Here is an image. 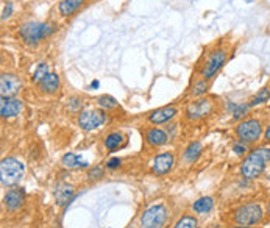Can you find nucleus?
<instances>
[{"mask_svg": "<svg viewBox=\"0 0 270 228\" xmlns=\"http://www.w3.org/2000/svg\"><path fill=\"white\" fill-rule=\"evenodd\" d=\"M268 161H270V149L267 147L255 149L242 161L241 172L247 180H255V178H258L264 172Z\"/></svg>", "mask_w": 270, "mask_h": 228, "instance_id": "f257e3e1", "label": "nucleus"}, {"mask_svg": "<svg viewBox=\"0 0 270 228\" xmlns=\"http://www.w3.org/2000/svg\"><path fill=\"white\" fill-rule=\"evenodd\" d=\"M24 177V164L16 158H5L0 164V182L4 186H16Z\"/></svg>", "mask_w": 270, "mask_h": 228, "instance_id": "f03ea898", "label": "nucleus"}, {"mask_svg": "<svg viewBox=\"0 0 270 228\" xmlns=\"http://www.w3.org/2000/svg\"><path fill=\"white\" fill-rule=\"evenodd\" d=\"M264 217L262 208L258 203H247L234 211V220L239 225H258Z\"/></svg>", "mask_w": 270, "mask_h": 228, "instance_id": "7ed1b4c3", "label": "nucleus"}, {"mask_svg": "<svg viewBox=\"0 0 270 228\" xmlns=\"http://www.w3.org/2000/svg\"><path fill=\"white\" fill-rule=\"evenodd\" d=\"M53 27L49 24H36V22H28L24 24L21 28V36L27 44H38L41 39L47 38L53 33Z\"/></svg>", "mask_w": 270, "mask_h": 228, "instance_id": "20e7f679", "label": "nucleus"}, {"mask_svg": "<svg viewBox=\"0 0 270 228\" xmlns=\"http://www.w3.org/2000/svg\"><path fill=\"white\" fill-rule=\"evenodd\" d=\"M236 135L242 142H255L262 135V125L258 119H247L236 127Z\"/></svg>", "mask_w": 270, "mask_h": 228, "instance_id": "39448f33", "label": "nucleus"}, {"mask_svg": "<svg viewBox=\"0 0 270 228\" xmlns=\"http://www.w3.org/2000/svg\"><path fill=\"white\" fill-rule=\"evenodd\" d=\"M167 220V209L163 205L150 206L141 217V223L144 228H161Z\"/></svg>", "mask_w": 270, "mask_h": 228, "instance_id": "423d86ee", "label": "nucleus"}, {"mask_svg": "<svg viewBox=\"0 0 270 228\" xmlns=\"http://www.w3.org/2000/svg\"><path fill=\"white\" fill-rule=\"evenodd\" d=\"M106 116L105 112L100 109H89V111H83L78 118V125H80L85 132H91V130L99 128L103 122H105Z\"/></svg>", "mask_w": 270, "mask_h": 228, "instance_id": "0eeeda50", "label": "nucleus"}, {"mask_svg": "<svg viewBox=\"0 0 270 228\" xmlns=\"http://www.w3.org/2000/svg\"><path fill=\"white\" fill-rule=\"evenodd\" d=\"M22 88V81L18 75L14 74H4L0 77V92L2 97H13Z\"/></svg>", "mask_w": 270, "mask_h": 228, "instance_id": "6e6552de", "label": "nucleus"}, {"mask_svg": "<svg viewBox=\"0 0 270 228\" xmlns=\"http://www.w3.org/2000/svg\"><path fill=\"white\" fill-rule=\"evenodd\" d=\"M227 60V55L224 50H216L214 53H211V56L208 58V61H206L205 68L201 71V75L205 80H208L211 77H214V74L224 66V63Z\"/></svg>", "mask_w": 270, "mask_h": 228, "instance_id": "1a4fd4ad", "label": "nucleus"}, {"mask_svg": "<svg viewBox=\"0 0 270 228\" xmlns=\"http://www.w3.org/2000/svg\"><path fill=\"white\" fill-rule=\"evenodd\" d=\"M22 103L18 99H13V97H2V102H0V114L2 118H13L18 116L21 112Z\"/></svg>", "mask_w": 270, "mask_h": 228, "instance_id": "9d476101", "label": "nucleus"}, {"mask_svg": "<svg viewBox=\"0 0 270 228\" xmlns=\"http://www.w3.org/2000/svg\"><path fill=\"white\" fill-rule=\"evenodd\" d=\"M173 167V155L161 153L153 159V172L158 175H164Z\"/></svg>", "mask_w": 270, "mask_h": 228, "instance_id": "9b49d317", "label": "nucleus"}, {"mask_svg": "<svg viewBox=\"0 0 270 228\" xmlns=\"http://www.w3.org/2000/svg\"><path fill=\"white\" fill-rule=\"evenodd\" d=\"M24 199H25V192L22 188H14V189H10L5 195V205L8 209H18L19 206H22L24 203Z\"/></svg>", "mask_w": 270, "mask_h": 228, "instance_id": "f8f14e48", "label": "nucleus"}, {"mask_svg": "<svg viewBox=\"0 0 270 228\" xmlns=\"http://www.w3.org/2000/svg\"><path fill=\"white\" fill-rule=\"evenodd\" d=\"M175 114H177V109L173 106H164V108L153 111L149 119L152 124H164V122H169L172 118H175Z\"/></svg>", "mask_w": 270, "mask_h": 228, "instance_id": "ddd939ff", "label": "nucleus"}, {"mask_svg": "<svg viewBox=\"0 0 270 228\" xmlns=\"http://www.w3.org/2000/svg\"><path fill=\"white\" fill-rule=\"evenodd\" d=\"M211 111V103L208 100H198L192 105H189L187 108V116L189 119H200L206 116Z\"/></svg>", "mask_w": 270, "mask_h": 228, "instance_id": "4468645a", "label": "nucleus"}, {"mask_svg": "<svg viewBox=\"0 0 270 228\" xmlns=\"http://www.w3.org/2000/svg\"><path fill=\"white\" fill-rule=\"evenodd\" d=\"M72 194H74V188L68 183H59L55 188V199H56L59 206H64L71 200Z\"/></svg>", "mask_w": 270, "mask_h": 228, "instance_id": "2eb2a0df", "label": "nucleus"}, {"mask_svg": "<svg viewBox=\"0 0 270 228\" xmlns=\"http://www.w3.org/2000/svg\"><path fill=\"white\" fill-rule=\"evenodd\" d=\"M83 4H85V0H61L58 10H59L61 16H66L68 18V16L74 14Z\"/></svg>", "mask_w": 270, "mask_h": 228, "instance_id": "dca6fc26", "label": "nucleus"}, {"mask_svg": "<svg viewBox=\"0 0 270 228\" xmlns=\"http://www.w3.org/2000/svg\"><path fill=\"white\" fill-rule=\"evenodd\" d=\"M146 138H147V141H149V144H152V145H164L166 142H167V135L163 132V130H160V128H152V130H149L147 132V135H146Z\"/></svg>", "mask_w": 270, "mask_h": 228, "instance_id": "f3484780", "label": "nucleus"}, {"mask_svg": "<svg viewBox=\"0 0 270 228\" xmlns=\"http://www.w3.org/2000/svg\"><path fill=\"white\" fill-rule=\"evenodd\" d=\"M41 89L44 91V92H49V94H52V92H56L58 91V86H59V77L56 75V74H49L47 75L42 81H41Z\"/></svg>", "mask_w": 270, "mask_h": 228, "instance_id": "a211bd4d", "label": "nucleus"}, {"mask_svg": "<svg viewBox=\"0 0 270 228\" xmlns=\"http://www.w3.org/2000/svg\"><path fill=\"white\" fill-rule=\"evenodd\" d=\"M213 206H214V200L211 197H201L192 205L194 211H195V213H198V214L210 213V211L213 209Z\"/></svg>", "mask_w": 270, "mask_h": 228, "instance_id": "6ab92c4d", "label": "nucleus"}, {"mask_svg": "<svg viewBox=\"0 0 270 228\" xmlns=\"http://www.w3.org/2000/svg\"><path fill=\"white\" fill-rule=\"evenodd\" d=\"M200 155H201V144L200 142H192L184 152V159L187 162H194V161L198 159Z\"/></svg>", "mask_w": 270, "mask_h": 228, "instance_id": "aec40b11", "label": "nucleus"}, {"mask_svg": "<svg viewBox=\"0 0 270 228\" xmlns=\"http://www.w3.org/2000/svg\"><path fill=\"white\" fill-rule=\"evenodd\" d=\"M61 162L66 167H88V162L80 161V158H78L75 153H66L64 156H62Z\"/></svg>", "mask_w": 270, "mask_h": 228, "instance_id": "412c9836", "label": "nucleus"}, {"mask_svg": "<svg viewBox=\"0 0 270 228\" xmlns=\"http://www.w3.org/2000/svg\"><path fill=\"white\" fill-rule=\"evenodd\" d=\"M122 141H123V136H122L120 133L116 132V133H111V135L106 136V139H105V145H106V149H108V150H116V149L120 147Z\"/></svg>", "mask_w": 270, "mask_h": 228, "instance_id": "4be33fe9", "label": "nucleus"}, {"mask_svg": "<svg viewBox=\"0 0 270 228\" xmlns=\"http://www.w3.org/2000/svg\"><path fill=\"white\" fill-rule=\"evenodd\" d=\"M268 99H270V88H264V89H261L255 97H253V100H251L250 106H255V105L268 102Z\"/></svg>", "mask_w": 270, "mask_h": 228, "instance_id": "5701e85b", "label": "nucleus"}, {"mask_svg": "<svg viewBox=\"0 0 270 228\" xmlns=\"http://www.w3.org/2000/svg\"><path fill=\"white\" fill-rule=\"evenodd\" d=\"M173 228H197V219L192 216H184L175 223Z\"/></svg>", "mask_w": 270, "mask_h": 228, "instance_id": "b1692460", "label": "nucleus"}, {"mask_svg": "<svg viewBox=\"0 0 270 228\" xmlns=\"http://www.w3.org/2000/svg\"><path fill=\"white\" fill-rule=\"evenodd\" d=\"M97 103L102 106V108H106V109H111V108H116L117 106V102L114 97L111 95H100L97 99Z\"/></svg>", "mask_w": 270, "mask_h": 228, "instance_id": "393cba45", "label": "nucleus"}, {"mask_svg": "<svg viewBox=\"0 0 270 228\" xmlns=\"http://www.w3.org/2000/svg\"><path fill=\"white\" fill-rule=\"evenodd\" d=\"M49 75V66H47L45 63H41L39 66H38V69L35 71V74H33V80L36 81V83H41V81Z\"/></svg>", "mask_w": 270, "mask_h": 228, "instance_id": "a878e982", "label": "nucleus"}, {"mask_svg": "<svg viewBox=\"0 0 270 228\" xmlns=\"http://www.w3.org/2000/svg\"><path fill=\"white\" fill-rule=\"evenodd\" d=\"M206 81H198V83H195V86H194V89H192V94L194 95H200V94H203V92H206Z\"/></svg>", "mask_w": 270, "mask_h": 228, "instance_id": "bb28decb", "label": "nucleus"}, {"mask_svg": "<svg viewBox=\"0 0 270 228\" xmlns=\"http://www.w3.org/2000/svg\"><path fill=\"white\" fill-rule=\"evenodd\" d=\"M245 111H247V106H244V105H241V106H234V111H233L234 119H241L242 116H245Z\"/></svg>", "mask_w": 270, "mask_h": 228, "instance_id": "cd10ccee", "label": "nucleus"}, {"mask_svg": "<svg viewBox=\"0 0 270 228\" xmlns=\"http://www.w3.org/2000/svg\"><path fill=\"white\" fill-rule=\"evenodd\" d=\"M119 164H120V159H119V158H111V159L106 162V166H108L109 169H116V167H119Z\"/></svg>", "mask_w": 270, "mask_h": 228, "instance_id": "c85d7f7f", "label": "nucleus"}, {"mask_svg": "<svg viewBox=\"0 0 270 228\" xmlns=\"http://www.w3.org/2000/svg\"><path fill=\"white\" fill-rule=\"evenodd\" d=\"M103 175V170L100 169V167H95V169H92L91 172H89V177L91 178H100Z\"/></svg>", "mask_w": 270, "mask_h": 228, "instance_id": "c756f323", "label": "nucleus"}, {"mask_svg": "<svg viewBox=\"0 0 270 228\" xmlns=\"http://www.w3.org/2000/svg\"><path fill=\"white\" fill-rule=\"evenodd\" d=\"M11 11H13V5L11 4H8L7 7H5V10H4V14H2V19H7L8 16L11 14Z\"/></svg>", "mask_w": 270, "mask_h": 228, "instance_id": "7c9ffc66", "label": "nucleus"}, {"mask_svg": "<svg viewBox=\"0 0 270 228\" xmlns=\"http://www.w3.org/2000/svg\"><path fill=\"white\" fill-rule=\"evenodd\" d=\"M234 150H236V153L237 155H242V153H245V145H234Z\"/></svg>", "mask_w": 270, "mask_h": 228, "instance_id": "2f4dec72", "label": "nucleus"}, {"mask_svg": "<svg viewBox=\"0 0 270 228\" xmlns=\"http://www.w3.org/2000/svg\"><path fill=\"white\" fill-rule=\"evenodd\" d=\"M265 139L267 141H270V125L267 127V130H265Z\"/></svg>", "mask_w": 270, "mask_h": 228, "instance_id": "473e14b6", "label": "nucleus"}, {"mask_svg": "<svg viewBox=\"0 0 270 228\" xmlns=\"http://www.w3.org/2000/svg\"><path fill=\"white\" fill-rule=\"evenodd\" d=\"M99 86V81H94V83L91 85V88H97Z\"/></svg>", "mask_w": 270, "mask_h": 228, "instance_id": "72a5a7b5", "label": "nucleus"}, {"mask_svg": "<svg viewBox=\"0 0 270 228\" xmlns=\"http://www.w3.org/2000/svg\"><path fill=\"white\" fill-rule=\"evenodd\" d=\"M234 228H251V226H247V225H239V226H234Z\"/></svg>", "mask_w": 270, "mask_h": 228, "instance_id": "f704fd0d", "label": "nucleus"}, {"mask_svg": "<svg viewBox=\"0 0 270 228\" xmlns=\"http://www.w3.org/2000/svg\"><path fill=\"white\" fill-rule=\"evenodd\" d=\"M267 211H268V214H270V203H268V206H267Z\"/></svg>", "mask_w": 270, "mask_h": 228, "instance_id": "c9c22d12", "label": "nucleus"}]
</instances>
